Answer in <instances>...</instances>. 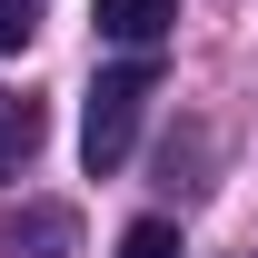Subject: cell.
Masks as SVG:
<instances>
[{
	"instance_id": "5",
	"label": "cell",
	"mask_w": 258,
	"mask_h": 258,
	"mask_svg": "<svg viewBox=\"0 0 258 258\" xmlns=\"http://www.w3.org/2000/svg\"><path fill=\"white\" fill-rule=\"evenodd\" d=\"M119 258H189V238L169 219H139V228H119Z\"/></svg>"
},
{
	"instance_id": "1",
	"label": "cell",
	"mask_w": 258,
	"mask_h": 258,
	"mask_svg": "<svg viewBox=\"0 0 258 258\" xmlns=\"http://www.w3.org/2000/svg\"><path fill=\"white\" fill-rule=\"evenodd\" d=\"M149 99H159V70H149V60H119V70L90 80V109H80V159H90V179H109V169L129 159Z\"/></svg>"
},
{
	"instance_id": "4",
	"label": "cell",
	"mask_w": 258,
	"mask_h": 258,
	"mask_svg": "<svg viewBox=\"0 0 258 258\" xmlns=\"http://www.w3.org/2000/svg\"><path fill=\"white\" fill-rule=\"evenodd\" d=\"M40 139H50L40 99H10V109H0V189H10V179H20V169L40 159Z\"/></svg>"
},
{
	"instance_id": "3",
	"label": "cell",
	"mask_w": 258,
	"mask_h": 258,
	"mask_svg": "<svg viewBox=\"0 0 258 258\" xmlns=\"http://www.w3.org/2000/svg\"><path fill=\"white\" fill-rule=\"evenodd\" d=\"M179 30V0H99V40H119V50H159Z\"/></svg>"
},
{
	"instance_id": "6",
	"label": "cell",
	"mask_w": 258,
	"mask_h": 258,
	"mask_svg": "<svg viewBox=\"0 0 258 258\" xmlns=\"http://www.w3.org/2000/svg\"><path fill=\"white\" fill-rule=\"evenodd\" d=\"M30 30H40L30 0H0V50H30Z\"/></svg>"
},
{
	"instance_id": "2",
	"label": "cell",
	"mask_w": 258,
	"mask_h": 258,
	"mask_svg": "<svg viewBox=\"0 0 258 258\" xmlns=\"http://www.w3.org/2000/svg\"><path fill=\"white\" fill-rule=\"evenodd\" d=\"M0 258H80V209H60V199L10 209L0 219Z\"/></svg>"
}]
</instances>
